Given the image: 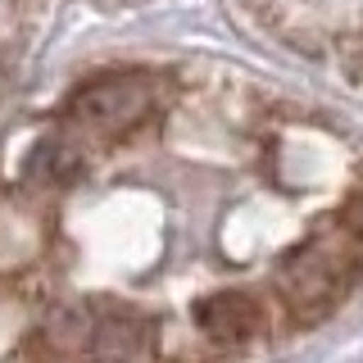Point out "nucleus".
Masks as SVG:
<instances>
[{
  "instance_id": "obj_2",
  "label": "nucleus",
  "mask_w": 363,
  "mask_h": 363,
  "mask_svg": "<svg viewBox=\"0 0 363 363\" xmlns=\"http://www.w3.org/2000/svg\"><path fill=\"white\" fill-rule=\"evenodd\" d=\"M150 109H155V91L136 73L96 77V82L77 86L73 100H68V118L96 141H118V136L136 132V123L150 118Z\"/></svg>"
},
{
  "instance_id": "obj_5",
  "label": "nucleus",
  "mask_w": 363,
  "mask_h": 363,
  "mask_svg": "<svg viewBox=\"0 0 363 363\" xmlns=\"http://www.w3.org/2000/svg\"><path fill=\"white\" fill-rule=\"evenodd\" d=\"M32 173H37L45 186H73L77 177L86 173V150L73 136H45L32 155Z\"/></svg>"
},
{
  "instance_id": "obj_4",
  "label": "nucleus",
  "mask_w": 363,
  "mask_h": 363,
  "mask_svg": "<svg viewBox=\"0 0 363 363\" xmlns=\"http://www.w3.org/2000/svg\"><path fill=\"white\" fill-rule=\"evenodd\" d=\"M145 350V318L123 304H96L73 363H136Z\"/></svg>"
},
{
  "instance_id": "obj_1",
  "label": "nucleus",
  "mask_w": 363,
  "mask_h": 363,
  "mask_svg": "<svg viewBox=\"0 0 363 363\" xmlns=\"http://www.w3.org/2000/svg\"><path fill=\"white\" fill-rule=\"evenodd\" d=\"M363 277V255L354 245V236H313L309 245H300L295 255H286V264L272 277L281 313L295 327H313L323 318L336 313V304L345 300V291Z\"/></svg>"
},
{
  "instance_id": "obj_3",
  "label": "nucleus",
  "mask_w": 363,
  "mask_h": 363,
  "mask_svg": "<svg viewBox=\"0 0 363 363\" xmlns=\"http://www.w3.org/2000/svg\"><path fill=\"white\" fill-rule=\"evenodd\" d=\"M191 318H196L200 336L218 350H241L255 336H264V327H268L264 300H255L250 291H213L204 300H196Z\"/></svg>"
}]
</instances>
